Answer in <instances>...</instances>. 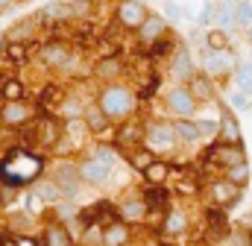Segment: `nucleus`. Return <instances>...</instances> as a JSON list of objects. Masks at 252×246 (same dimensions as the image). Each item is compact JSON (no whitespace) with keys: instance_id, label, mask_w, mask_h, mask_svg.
I'll list each match as a JSON object with an SVG mask.
<instances>
[{"instance_id":"obj_1","label":"nucleus","mask_w":252,"mask_h":246,"mask_svg":"<svg viewBox=\"0 0 252 246\" xmlns=\"http://www.w3.org/2000/svg\"><path fill=\"white\" fill-rule=\"evenodd\" d=\"M38 173H41V161L27 150H12L0 164V179L6 184H27L38 179Z\"/></svg>"},{"instance_id":"obj_2","label":"nucleus","mask_w":252,"mask_h":246,"mask_svg":"<svg viewBox=\"0 0 252 246\" xmlns=\"http://www.w3.org/2000/svg\"><path fill=\"white\" fill-rule=\"evenodd\" d=\"M100 109L109 115V118H126L132 112V94L121 88V85H109L100 97Z\"/></svg>"},{"instance_id":"obj_3","label":"nucleus","mask_w":252,"mask_h":246,"mask_svg":"<svg viewBox=\"0 0 252 246\" xmlns=\"http://www.w3.org/2000/svg\"><path fill=\"white\" fill-rule=\"evenodd\" d=\"M144 18H147V9H144L141 0H121V6H118V21H121L124 27L138 30V27L144 24Z\"/></svg>"},{"instance_id":"obj_4","label":"nucleus","mask_w":252,"mask_h":246,"mask_svg":"<svg viewBox=\"0 0 252 246\" xmlns=\"http://www.w3.org/2000/svg\"><path fill=\"white\" fill-rule=\"evenodd\" d=\"M144 138H147V144H150L153 150H170L173 141H176V129L167 126V123H153Z\"/></svg>"},{"instance_id":"obj_5","label":"nucleus","mask_w":252,"mask_h":246,"mask_svg":"<svg viewBox=\"0 0 252 246\" xmlns=\"http://www.w3.org/2000/svg\"><path fill=\"white\" fill-rule=\"evenodd\" d=\"M167 106H170L173 115L188 118V115H193V109H196V97L190 94L188 88H173L170 97H167Z\"/></svg>"},{"instance_id":"obj_6","label":"nucleus","mask_w":252,"mask_h":246,"mask_svg":"<svg viewBox=\"0 0 252 246\" xmlns=\"http://www.w3.org/2000/svg\"><path fill=\"white\" fill-rule=\"evenodd\" d=\"M232 64H235V56L229 53V47H226V50H208V53H205V73H211V76L229 73Z\"/></svg>"},{"instance_id":"obj_7","label":"nucleus","mask_w":252,"mask_h":246,"mask_svg":"<svg viewBox=\"0 0 252 246\" xmlns=\"http://www.w3.org/2000/svg\"><path fill=\"white\" fill-rule=\"evenodd\" d=\"M211 158H214L217 164H223V167H232V164L244 161L247 155H244V147H241V144H220V147L211 150Z\"/></svg>"},{"instance_id":"obj_8","label":"nucleus","mask_w":252,"mask_h":246,"mask_svg":"<svg viewBox=\"0 0 252 246\" xmlns=\"http://www.w3.org/2000/svg\"><path fill=\"white\" fill-rule=\"evenodd\" d=\"M0 118L9 123V126H18V123H27L30 118H32V109H30L24 100H6L3 115H0Z\"/></svg>"},{"instance_id":"obj_9","label":"nucleus","mask_w":252,"mask_h":246,"mask_svg":"<svg viewBox=\"0 0 252 246\" xmlns=\"http://www.w3.org/2000/svg\"><path fill=\"white\" fill-rule=\"evenodd\" d=\"M109 164H103L100 158H88L82 167H79V176L85 179V182H106L109 179Z\"/></svg>"},{"instance_id":"obj_10","label":"nucleus","mask_w":252,"mask_h":246,"mask_svg":"<svg viewBox=\"0 0 252 246\" xmlns=\"http://www.w3.org/2000/svg\"><path fill=\"white\" fill-rule=\"evenodd\" d=\"M164 32V18H144V24L138 27V35H141V41L144 44H150V41H156L158 35Z\"/></svg>"},{"instance_id":"obj_11","label":"nucleus","mask_w":252,"mask_h":246,"mask_svg":"<svg viewBox=\"0 0 252 246\" xmlns=\"http://www.w3.org/2000/svg\"><path fill=\"white\" fill-rule=\"evenodd\" d=\"M56 138H59V126H56V121H53V118L38 121V126H35V141H38V144L53 147V144H56Z\"/></svg>"},{"instance_id":"obj_12","label":"nucleus","mask_w":252,"mask_h":246,"mask_svg":"<svg viewBox=\"0 0 252 246\" xmlns=\"http://www.w3.org/2000/svg\"><path fill=\"white\" fill-rule=\"evenodd\" d=\"M238 190H241V187L235 182H229V179H226V182H214V187H211L217 205H232V202L238 199Z\"/></svg>"},{"instance_id":"obj_13","label":"nucleus","mask_w":252,"mask_h":246,"mask_svg":"<svg viewBox=\"0 0 252 246\" xmlns=\"http://www.w3.org/2000/svg\"><path fill=\"white\" fill-rule=\"evenodd\" d=\"M56 182H59V187H62L64 196H73V193L79 190V182H76V170H73V167H67V164H62V167L56 170Z\"/></svg>"},{"instance_id":"obj_14","label":"nucleus","mask_w":252,"mask_h":246,"mask_svg":"<svg viewBox=\"0 0 252 246\" xmlns=\"http://www.w3.org/2000/svg\"><path fill=\"white\" fill-rule=\"evenodd\" d=\"M190 94L196 97V100H211L214 97V88H211V79L205 76V73H193L190 76Z\"/></svg>"},{"instance_id":"obj_15","label":"nucleus","mask_w":252,"mask_h":246,"mask_svg":"<svg viewBox=\"0 0 252 246\" xmlns=\"http://www.w3.org/2000/svg\"><path fill=\"white\" fill-rule=\"evenodd\" d=\"M41 18L44 21H67V18H73V3H47L41 9Z\"/></svg>"},{"instance_id":"obj_16","label":"nucleus","mask_w":252,"mask_h":246,"mask_svg":"<svg viewBox=\"0 0 252 246\" xmlns=\"http://www.w3.org/2000/svg\"><path fill=\"white\" fill-rule=\"evenodd\" d=\"M220 135H223V144H241V126H238V121L229 112L220 121Z\"/></svg>"},{"instance_id":"obj_17","label":"nucleus","mask_w":252,"mask_h":246,"mask_svg":"<svg viewBox=\"0 0 252 246\" xmlns=\"http://www.w3.org/2000/svg\"><path fill=\"white\" fill-rule=\"evenodd\" d=\"M109 121H112V118H109L103 109H88V115H85L88 129L97 132V135H106V132H109Z\"/></svg>"},{"instance_id":"obj_18","label":"nucleus","mask_w":252,"mask_h":246,"mask_svg":"<svg viewBox=\"0 0 252 246\" xmlns=\"http://www.w3.org/2000/svg\"><path fill=\"white\" fill-rule=\"evenodd\" d=\"M129 241V232H126V226L121 223H112V226H106V232H103V244L106 246H124Z\"/></svg>"},{"instance_id":"obj_19","label":"nucleus","mask_w":252,"mask_h":246,"mask_svg":"<svg viewBox=\"0 0 252 246\" xmlns=\"http://www.w3.org/2000/svg\"><path fill=\"white\" fill-rule=\"evenodd\" d=\"M173 76H176V79H190V76H193V64H190L188 50H179V53H176V59H173Z\"/></svg>"},{"instance_id":"obj_20","label":"nucleus","mask_w":252,"mask_h":246,"mask_svg":"<svg viewBox=\"0 0 252 246\" xmlns=\"http://www.w3.org/2000/svg\"><path fill=\"white\" fill-rule=\"evenodd\" d=\"M167 235H182L185 229H188V217L182 214V211H170L167 217H164V226H161Z\"/></svg>"},{"instance_id":"obj_21","label":"nucleus","mask_w":252,"mask_h":246,"mask_svg":"<svg viewBox=\"0 0 252 246\" xmlns=\"http://www.w3.org/2000/svg\"><path fill=\"white\" fill-rule=\"evenodd\" d=\"M167 173H170V167H167L164 161H156V158H153L150 167L144 170V179H147L150 184H161L164 179H167Z\"/></svg>"},{"instance_id":"obj_22","label":"nucleus","mask_w":252,"mask_h":246,"mask_svg":"<svg viewBox=\"0 0 252 246\" xmlns=\"http://www.w3.org/2000/svg\"><path fill=\"white\" fill-rule=\"evenodd\" d=\"M173 129H176V138H182V141H199V138H202L199 123H190V121H185V118L173 123Z\"/></svg>"},{"instance_id":"obj_23","label":"nucleus","mask_w":252,"mask_h":246,"mask_svg":"<svg viewBox=\"0 0 252 246\" xmlns=\"http://www.w3.org/2000/svg\"><path fill=\"white\" fill-rule=\"evenodd\" d=\"M226 179L235 182L238 187H244V184L250 182V164H247V161H238V164L226 167Z\"/></svg>"},{"instance_id":"obj_24","label":"nucleus","mask_w":252,"mask_h":246,"mask_svg":"<svg viewBox=\"0 0 252 246\" xmlns=\"http://www.w3.org/2000/svg\"><path fill=\"white\" fill-rule=\"evenodd\" d=\"M44 244L47 246H70V235H67V229H62V226H50L44 232Z\"/></svg>"},{"instance_id":"obj_25","label":"nucleus","mask_w":252,"mask_h":246,"mask_svg":"<svg viewBox=\"0 0 252 246\" xmlns=\"http://www.w3.org/2000/svg\"><path fill=\"white\" fill-rule=\"evenodd\" d=\"M35 193L44 199V202H56V199H62V187L56 182H35Z\"/></svg>"},{"instance_id":"obj_26","label":"nucleus","mask_w":252,"mask_h":246,"mask_svg":"<svg viewBox=\"0 0 252 246\" xmlns=\"http://www.w3.org/2000/svg\"><path fill=\"white\" fill-rule=\"evenodd\" d=\"M144 199H147V208H164V205H167V190H164L161 184H153Z\"/></svg>"},{"instance_id":"obj_27","label":"nucleus","mask_w":252,"mask_h":246,"mask_svg":"<svg viewBox=\"0 0 252 246\" xmlns=\"http://www.w3.org/2000/svg\"><path fill=\"white\" fill-rule=\"evenodd\" d=\"M235 79H238V88H241L244 94H252V64L250 62H244V64L235 70Z\"/></svg>"},{"instance_id":"obj_28","label":"nucleus","mask_w":252,"mask_h":246,"mask_svg":"<svg viewBox=\"0 0 252 246\" xmlns=\"http://www.w3.org/2000/svg\"><path fill=\"white\" fill-rule=\"evenodd\" d=\"M144 214H147V199H129V202H124L126 220H141Z\"/></svg>"},{"instance_id":"obj_29","label":"nucleus","mask_w":252,"mask_h":246,"mask_svg":"<svg viewBox=\"0 0 252 246\" xmlns=\"http://www.w3.org/2000/svg\"><path fill=\"white\" fill-rule=\"evenodd\" d=\"M64 59H67V47H62V44H50L41 53V62H47V64H62Z\"/></svg>"},{"instance_id":"obj_30","label":"nucleus","mask_w":252,"mask_h":246,"mask_svg":"<svg viewBox=\"0 0 252 246\" xmlns=\"http://www.w3.org/2000/svg\"><path fill=\"white\" fill-rule=\"evenodd\" d=\"M235 21L241 27H252V3L250 0H238L235 3Z\"/></svg>"},{"instance_id":"obj_31","label":"nucleus","mask_w":252,"mask_h":246,"mask_svg":"<svg viewBox=\"0 0 252 246\" xmlns=\"http://www.w3.org/2000/svg\"><path fill=\"white\" fill-rule=\"evenodd\" d=\"M205 41H208V50H226L229 47V35L223 30H211L205 35Z\"/></svg>"},{"instance_id":"obj_32","label":"nucleus","mask_w":252,"mask_h":246,"mask_svg":"<svg viewBox=\"0 0 252 246\" xmlns=\"http://www.w3.org/2000/svg\"><path fill=\"white\" fill-rule=\"evenodd\" d=\"M141 138H144V135H141L138 126H124V129L118 132V144H121V147H132V144L141 141Z\"/></svg>"},{"instance_id":"obj_33","label":"nucleus","mask_w":252,"mask_h":246,"mask_svg":"<svg viewBox=\"0 0 252 246\" xmlns=\"http://www.w3.org/2000/svg\"><path fill=\"white\" fill-rule=\"evenodd\" d=\"M0 91H3V97H6V100H24V85H21L18 79H6Z\"/></svg>"},{"instance_id":"obj_34","label":"nucleus","mask_w":252,"mask_h":246,"mask_svg":"<svg viewBox=\"0 0 252 246\" xmlns=\"http://www.w3.org/2000/svg\"><path fill=\"white\" fill-rule=\"evenodd\" d=\"M170 47H173V38H170V35H164V32H161L156 41H150V53H153V56H164Z\"/></svg>"},{"instance_id":"obj_35","label":"nucleus","mask_w":252,"mask_h":246,"mask_svg":"<svg viewBox=\"0 0 252 246\" xmlns=\"http://www.w3.org/2000/svg\"><path fill=\"white\" fill-rule=\"evenodd\" d=\"M6 56H9V62L21 64V62H27V47H24L21 41H9V44H6Z\"/></svg>"},{"instance_id":"obj_36","label":"nucleus","mask_w":252,"mask_h":246,"mask_svg":"<svg viewBox=\"0 0 252 246\" xmlns=\"http://www.w3.org/2000/svg\"><path fill=\"white\" fill-rule=\"evenodd\" d=\"M62 100V91H59V85H47V91H41V103L47 106V109H56V103Z\"/></svg>"},{"instance_id":"obj_37","label":"nucleus","mask_w":252,"mask_h":246,"mask_svg":"<svg viewBox=\"0 0 252 246\" xmlns=\"http://www.w3.org/2000/svg\"><path fill=\"white\" fill-rule=\"evenodd\" d=\"M217 21H220V24H223V27H226V24H232V21H235V6H232V3H229V0H223V3H220V6H217Z\"/></svg>"},{"instance_id":"obj_38","label":"nucleus","mask_w":252,"mask_h":246,"mask_svg":"<svg viewBox=\"0 0 252 246\" xmlns=\"http://www.w3.org/2000/svg\"><path fill=\"white\" fill-rule=\"evenodd\" d=\"M161 12H164V18H170V21H179V18H182V9H179V6H176L173 0H164Z\"/></svg>"},{"instance_id":"obj_39","label":"nucleus","mask_w":252,"mask_h":246,"mask_svg":"<svg viewBox=\"0 0 252 246\" xmlns=\"http://www.w3.org/2000/svg\"><path fill=\"white\" fill-rule=\"evenodd\" d=\"M150 161H153V153H132V164H135L138 170H147Z\"/></svg>"},{"instance_id":"obj_40","label":"nucleus","mask_w":252,"mask_h":246,"mask_svg":"<svg viewBox=\"0 0 252 246\" xmlns=\"http://www.w3.org/2000/svg\"><path fill=\"white\" fill-rule=\"evenodd\" d=\"M41 202H44V199H41V196H38V193H35V190H32V193H30V196H27V211H30V214H38V211H41V208H44V205H41Z\"/></svg>"},{"instance_id":"obj_41","label":"nucleus","mask_w":252,"mask_h":246,"mask_svg":"<svg viewBox=\"0 0 252 246\" xmlns=\"http://www.w3.org/2000/svg\"><path fill=\"white\" fill-rule=\"evenodd\" d=\"M97 73H100V76H112V73H118V59H106V62H100Z\"/></svg>"},{"instance_id":"obj_42","label":"nucleus","mask_w":252,"mask_h":246,"mask_svg":"<svg viewBox=\"0 0 252 246\" xmlns=\"http://www.w3.org/2000/svg\"><path fill=\"white\" fill-rule=\"evenodd\" d=\"M94 158H100L103 164L115 167V161H118V153H112V150H106V147H103V150H97V155H94Z\"/></svg>"},{"instance_id":"obj_43","label":"nucleus","mask_w":252,"mask_h":246,"mask_svg":"<svg viewBox=\"0 0 252 246\" xmlns=\"http://www.w3.org/2000/svg\"><path fill=\"white\" fill-rule=\"evenodd\" d=\"M229 103H232L235 109H247V106H250V94L238 91V94H232V97H229Z\"/></svg>"},{"instance_id":"obj_44","label":"nucleus","mask_w":252,"mask_h":246,"mask_svg":"<svg viewBox=\"0 0 252 246\" xmlns=\"http://www.w3.org/2000/svg\"><path fill=\"white\" fill-rule=\"evenodd\" d=\"M73 15H79V18L91 15V0H76L73 3Z\"/></svg>"},{"instance_id":"obj_45","label":"nucleus","mask_w":252,"mask_h":246,"mask_svg":"<svg viewBox=\"0 0 252 246\" xmlns=\"http://www.w3.org/2000/svg\"><path fill=\"white\" fill-rule=\"evenodd\" d=\"M62 115H64V118H70V121H73V118L79 115V103H76V100H67V103L62 106Z\"/></svg>"},{"instance_id":"obj_46","label":"nucleus","mask_w":252,"mask_h":246,"mask_svg":"<svg viewBox=\"0 0 252 246\" xmlns=\"http://www.w3.org/2000/svg\"><path fill=\"white\" fill-rule=\"evenodd\" d=\"M199 132H202V135H214V132H220V123H214V121H199Z\"/></svg>"},{"instance_id":"obj_47","label":"nucleus","mask_w":252,"mask_h":246,"mask_svg":"<svg viewBox=\"0 0 252 246\" xmlns=\"http://www.w3.org/2000/svg\"><path fill=\"white\" fill-rule=\"evenodd\" d=\"M82 241H85L88 246H91V244H100V241H103V235H100V232H91V226H88V232L82 235Z\"/></svg>"},{"instance_id":"obj_48","label":"nucleus","mask_w":252,"mask_h":246,"mask_svg":"<svg viewBox=\"0 0 252 246\" xmlns=\"http://www.w3.org/2000/svg\"><path fill=\"white\" fill-rule=\"evenodd\" d=\"M32 30H35V24H32V21H27L24 27H15V30H12V35H30Z\"/></svg>"},{"instance_id":"obj_49","label":"nucleus","mask_w":252,"mask_h":246,"mask_svg":"<svg viewBox=\"0 0 252 246\" xmlns=\"http://www.w3.org/2000/svg\"><path fill=\"white\" fill-rule=\"evenodd\" d=\"M211 15H214V6H211V3H205V6H202V15H199V21H202V24H208V18H211Z\"/></svg>"},{"instance_id":"obj_50","label":"nucleus","mask_w":252,"mask_h":246,"mask_svg":"<svg viewBox=\"0 0 252 246\" xmlns=\"http://www.w3.org/2000/svg\"><path fill=\"white\" fill-rule=\"evenodd\" d=\"M21 246H35V244H30V241H21Z\"/></svg>"},{"instance_id":"obj_51","label":"nucleus","mask_w":252,"mask_h":246,"mask_svg":"<svg viewBox=\"0 0 252 246\" xmlns=\"http://www.w3.org/2000/svg\"><path fill=\"white\" fill-rule=\"evenodd\" d=\"M6 3H12V0H0V9H3V6H6Z\"/></svg>"},{"instance_id":"obj_52","label":"nucleus","mask_w":252,"mask_h":246,"mask_svg":"<svg viewBox=\"0 0 252 246\" xmlns=\"http://www.w3.org/2000/svg\"><path fill=\"white\" fill-rule=\"evenodd\" d=\"M247 30H250V38H252V27H247Z\"/></svg>"},{"instance_id":"obj_53","label":"nucleus","mask_w":252,"mask_h":246,"mask_svg":"<svg viewBox=\"0 0 252 246\" xmlns=\"http://www.w3.org/2000/svg\"><path fill=\"white\" fill-rule=\"evenodd\" d=\"M161 246H170V244H161Z\"/></svg>"}]
</instances>
